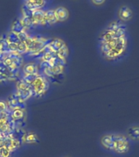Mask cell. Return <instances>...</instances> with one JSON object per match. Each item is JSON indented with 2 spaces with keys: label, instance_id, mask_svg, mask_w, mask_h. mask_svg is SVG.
Masks as SVG:
<instances>
[{
  "label": "cell",
  "instance_id": "ba28073f",
  "mask_svg": "<svg viewBox=\"0 0 139 157\" xmlns=\"http://www.w3.org/2000/svg\"><path fill=\"white\" fill-rule=\"evenodd\" d=\"M54 15L56 17V22H63L69 18V11L65 7H57L54 8Z\"/></svg>",
  "mask_w": 139,
  "mask_h": 157
},
{
  "label": "cell",
  "instance_id": "3957f363",
  "mask_svg": "<svg viewBox=\"0 0 139 157\" xmlns=\"http://www.w3.org/2000/svg\"><path fill=\"white\" fill-rule=\"evenodd\" d=\"M34 97H41L47 93L49 88L48 79L44 75H38L34 80L29 83Z\"/></svg>",
  "mask_w": 139,
  "mask_h": 157
},
{
  "label": "cell",
  "instance_id": "9c48e42d",
  "mask_svg": "<svg viewBox=\"0 0 139 157\" xmlns=\"http://www.w3.org/2000/svg\"><path fill=\"white\" fill-rule=\"evenodd\" d=\"M7 104L9 106L14 110V109H23L25 107L24 101L21 99L15 93L11 95V97L8 99Z\"/></svg>",
  "mask_w": 139,
  "mask_h": 157
},
{
  "label": "cell",
  "instance_id": "6da1fadb",
  "mask_svg": "<svg viewBox=\"0 0 139 157\" xmlns=\"http://www.w3.org/2000/svg\"><path fill=\"white\" fill-rule=\"evenodd\" d=\"M98 49L105 61L118 63L128 56L130 39L126 24L115 20L110 22L98 36Z\"/></svg>",
  "mask_w": 139,
  "mask_h": 157
},
{
  "label": "cell",
  "instance_id": "277c9868",
  "mask_svg": "<svg viewBox=\"0 0 139 157\" xmlns=\"http://www.w3.org/2000/svg\"><path fill=\"white\" fill-rule=\"evenodd\" d=\"M16 94L24 101L25 100H28L29 98L33 97V93H32L31 88H30L29 84L26 83L23 80H20L17 83Z\"/></svg>",
  "mask_w": 139,
  "mask_h": 157
},
{
  "label": "cell",
  "instance_id": "5bb4252c",
  "mask_svg": "<svg viewBox=\"0 0 139 157\" xmlns=\"http://www.w3.org/2000/svg\"><path fill=\"white\" fill-rule=\"evenodd\" d=\"M7 108V105L3 101H0V112H3Z\"/></svg>",
  "mask_w": 139,
  "mask_h": 157
},
{
  "label": "cell",
  "instance_id": "4fadbf2b",
  "mask_svg": "<svg viewBox=\"0 0 139 157\" xmlns=\"http://www.w3.org/2000/svg\"><path fill=\"white\" fill-rule=\"evenodd\" d=\"M106 0H91V2L95 6H102L106 2Z\"/></svg>",
  "mask_w": 139,
  "mask_h": 157
},
{
  "label": "cell",
  "instance_id": "7c38bea8",
  "mask_svg": "<svg viewBox=\"0 0 139 157\" xmlns=\"http://www.w3.org/2000/svg\"><path fill=\"white\" fill-rule=\"evenodd\" d=\"M22 139H23V142H26V143H37L39 142V138L37 137L36 134H34L33 132H29V133H26L22 137Z\"/></svg>",
  "mask_w": 139,
  "mask_h": 157
},
{
  "label": "cell",
  "instance_id": "8fae6325",
  "mask_svg": "<svg viewBox=\"0 0 139 157\" xmlns=\"http://www.w3.org/2000/svg\"><path fill=\"white\" fill-rule=\"evenodd\" d=\"M11 29H12L11 32H13V33H16V34H21V33L25 32V29L24 25H22L20 19H17V21H15L13 22Z\"/></svg>",
  "mask_w": 139,
  "mask_h": 157
},
{
  "label": "cell",
  "instance_id": "5b68a950",
  "mask_svg": "<svg viewBox=\"0 0 139 157\" xmlns=\"http://www.w3.org/2000/svg\"><path fill=\"white\" fill-rule=\"evenodd\" d=\"M118 20L126 24L127 22H129L133 18V11L129 6L128 5H121L117 11Z\"/></svg>",
  "mask_w": 139,
  "mask_h": 157
},
{
  "label": "cell",
  "instance_id": "7a4b0ae2",
  "mask_svg": "<svg viewBox=\"0 0 139 157\" xmlns=\"http://www.w3.org/2000/svg\"><path fill=\"white\" fill-rule=\"evenodd\" d=\"M100 143L105 150L118 155L128 154L131 148V142L122 132L106 133L101 137Z\"/></svg>",
  "mask_w": 139,
  "mask_h": 157
},
{
  "label": "cell",
  "instance_id": "52a82bcc",
  "mask_svg": "<svg viewBox=\"0 0 139 157\" xmlns=\"http://www.w3.org/2000/svg\"><path fill=\"white\" fill-rule=\"evenodd\" d=\"M56 20L54 15L53 9H48L44 11V19L42 26H51L52 25L56 24Z\"/></svg>",
  "mask_w": 139,
  "mask_h": 157
},
{
  "label": "cell",
  "instance_id": "30bf717a",
  "mask_svg": "<svg viewBox=\"0 0 139 157\" xmlns=\"http://www.w3.org/2000/svg\"><path fill=\"white\" fill-rule=\"evenodd\" d=\"M24 75H38L39 67L34 63H28L23 68Z\"/></svg>",
  "mask_w": 139,
  "mask_h": 157
},
{
  "label": "cell",
  "instance_id": "8992f818",
  "mask_svg": "<svg viewBox=\"0 0 139 157\" xmlns=\"http://www.w3.org/2000/svg\"><path fill=\"white\" fill-rule=\"evenodd\" d=\"M125 135L131 142H139V124H132L125 130Z\"/></svg>",
  "mask_w": 139,
  "mask_h": 157
}]
</instances>
